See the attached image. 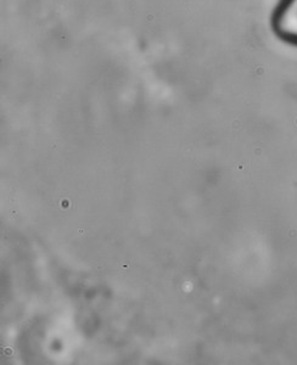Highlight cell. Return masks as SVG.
Here are the masks:
<instances>
[{
	"instance_id": "1",
	"label": "cell",
	"mask_w": 297,
	"mask_h": 365,
	"mask_svg": "<svg viewBox=\"0 0 297 365\" xmlns=\"http://www.w3.org/2000/svg\"><path fill=\"white\" fill-rule=\"evenodd\" d=\"M270 28L279 40L297 48V0H279L270 15Z\"/></svg>"
}]
</instances>
